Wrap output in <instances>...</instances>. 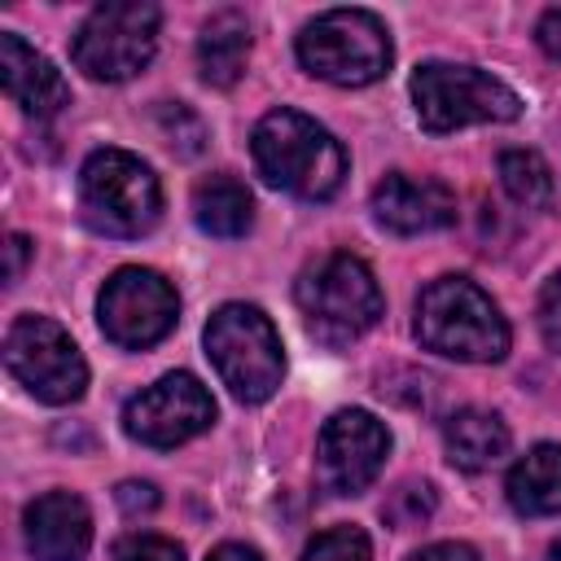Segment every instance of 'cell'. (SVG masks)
<instances>
[{"label": "cell", "instance_id": "obj_1", "mask_svg": "<svg viewBox=\"0 0 561 561\" xmlns=\"http://www.w3.org/2000/svg\"><path fill=\"white\" fill-rule=\"evenodd\" d=\"M254 167L272 188H285L302 202H324L342 188L346 175V153L333 140L329 127L298 110H272L259 118L254 136Z\"/></svg>", "mask_w": 561, "mask_h": 561}, {"label": "cell", "instance_id": "obj_2", "mask_svg": "<svg viewBox=\"0 0 561 561\" xmlns=\"http://www.w3.org/2000/svg\"><path fill=\"white\" fill-rule=\"evenodd\" d=\"M416 342L465 364H495L508 355V320L469 276H438L416 298Z\"/></svg>", "mask_w": 561, "mask_h": 561}, {"label": "cell", "instance_id": "obj_3", "mask_svg": "<svg viewBox=\"0 0 561 561\" xmlns=\"http://www.w3.org/2000/svg\"><path fill=\"white\" fill-rule=\"evenodd\" d=\"M294 298H298L307 329L324 346H346L381 320V289H377L368 263L346 250H333V254L316 259L311 267H302Z\"/></svg>", "mask_w": 561, "mask_h": 561}, {"label": "cell", "instance_id": "obj_4", "mask_svg": "<svg viewBox=\"0 0 561 561\" xmlns=\"http://www.w3.org/2000/svg\"><path fill=\"white\" fill-rule=\"evenodd\" d=\"M79 210L92 232L145 237L162 215L158 175L127 149H96L79 171Z\"/></svg>", "mask_w": 561, "mask_h": 561}, {"label": "cell", "instance_id": "obj_5", "mask_svg": "<svg viewBox=\"0 0 561 561\" xmlns=\"http://www.w3.org/2000/svg\"><path fill=\"white\" fill-rule=\"evenodd\" d=\"M412 105L416 123L434 136L469 127V123H513L522 114V96L478 70V66H456V61H425L412 70Z\"/></svg>", "mask_w": 561, "mask_h": 561}, {"label": "cell", "instance_id": "obj_6", "mask_svg": "<svg viewBox=\"0 0 561 561\" xmlns=\"http://www.w3.org/2000/svg\"><path fill=\"white\" fill-rule=\"evenodd\" d=\"M206 355L241 403H263L285 377L280 333L250 302H224L206 324Z\"/></svg>", "mask_w": 561, "mask_h": 561}, {"label": "cell", "instance_id": "obj_7", "mask_svg": "<svg viewBox=\"0 0 561 561\" xmlns=\"http://www.w3.org/2000/svg\"><path fill=\"white\" fill-rule=\"evenodd\" d=\"M298 61L324 83L364 88L390 70V35L368 9H329L302 26Z\"/></svg>", "mask_w": 561, "mask_h": 561}, {"label": "cell", "instance_id": "obj_8", "mask_svg": "<svg viewBox=\"0 0 561 561\" xmlns=\"http://www.w3.org/2000/svg\"><path fill=\"white\" fill-rule=\"evenodd\" d=\"M158 22H162V13L153 4H145V0H110V4H96L79 22V31L70 39V57L96 83L131 79V75H140L153 61Z\"/></svg>", "mask_w": 561, "mask_h": 561}, {"label": "cell", "instance_id": "obj_9", "mask_svg": "<svg viewBox=\"0 0 561 561\" xmlns=\"http://www.w3.org/2000/svg\"><path fill=\"white\" fill-rule=\"evenodd\" d=\"M4 364L44 403H75L88 386V364L75 337L48 316H18L9 324Z\"/></svg>", "mask_w": 561, "mask_h": 561}, {"label": "cell", "instance_id": "obj_10", "mask_svg": "<svg viewBox=\"0 0 561 561\" xmlns=\"http://www.w3.org/2000/svg\"><path fill=\"white\" fill-rule=\"evenodd\" d=\"M175 316H180V298L171 280L158 276L153 267H118L96 298L101 333L123 351H145L162 342L175 329Z\"/></svg>", "mask_w": 561, "mask_h": 561}, {"label": "cell", "instance_id": "obj_11", "mask_svg": "<svg viewBox=\"0 0 561 561\" xmlns=\"http://www.w3.org/2000/svg\"><path fill=\"white\" fill-rule=\"evenodd\" d=\"M215 399L193 373H167L123 408V430L145 447H180L210 430Z\"/></svg>", "mask_w": 561, "mask_h": 561}, {"label": "cell", "instance_id": "obj_12", "mask_svg": "<svg viewBox=\"0 0 561 561\" xmlns=\"http://www.w3.org/2000/svg\"><path fill=\"white\" fill-rule=\"evenodd\" d=\"M390 451L386 425L364 408H342L324 421L316 443V478L329 495H359L373 486Z\"/></svg>", "mask_w": 561, "mask_h": 561}, {"label": "cell", "instance_id": "obj_13", "mask_svg": "<svg viewBox=\"0 0 561 561\" xmlns=\"http://www.w3.org/2000/svg\"><path fill=\"white\" fill-rule=\"evenodd\" d=\"M373 219L399 237H421L456 224V193L434 175L390 171L373 188Z\"/></svg>", "mask_w": 561, "mask_h": 561}, {"label": "cell", "instance_id": "obj_14", "mask_svg": "<svg viewBox=\"0 0 561 561\" xmlns=\"http://www.w3.org/2000/svg\"><path fill=\"white\" fill-rule=\"evenodd\" d=\"M31 561H83L92 548V513L75 491H44L22 513Z\"/></svg>", "mask_w": 561, "mask_h": 561}, {"label": "cell", "instance_id": "obj_15", "mask_svg": "<svg viewBox=\"0 0 561 561\" xmlns=\"http://www.w3.org/2000/svg\"><path fill=\"white\" fill-rule=\"evenodd\" d=\"M0 83L22 105V114L35 118H53L61 105H70V88L61 70L44 53H35L22 35H0Z\"/></svg>", "mask_w": 561, "mask_h": 561}, {"label": "cell", "instance_id": "obj_16", "mask_svg": "<svg viewBox=\"0 0 561 561\" xmlns=\"http://www.w3.org/2000/svg\"><path fill=\"white\" fill-rule=\"evenodd\" d=\"M447 460L465 473H482L508 456V425L486 408H460L443 421Z\"/></svg>", "mask_w": 561, "mask_h": 561}, {"label": "cell", "instance_id": "obj_17", "mask_svg": "<svg viewBox=\"0 0 561 561\" xmlns=\"http://www.w3.org/2000/svg\"><path fill=\"white\" fill-rule=\"evenodd\" d=\"M250 57V22L237 9H219L206 18L197 35V70L210 88H232L245 75Z\"/></svg>", "mask_w": 561, "mask_h": 561}, {"label": "cell", "instance_id": "obj_18", "mask_svg": "<svg viewBox=\"0 0 561 561\" xmlns=\"http://www.w3.org/2000/svg\"><path fill=\"white\" fill-rule=\"evenodd\" d=\"M508 504L522 517H552L561 513V447L539 443L508 469Z\"/></svg>", "mask_w": 561, "mask_h": 561}, {"label": "cell", "instance_id": "obj_19", "mask_svg": "<svg viewBox=\"0 0 561 561\" xmlns=\"http://www.w3.org/2000/svg\"><path fill=\"white\" fill-rule=\"evenodd\" d=\"M193 219L210 237H228V241L245 237L254 224V197L237 175L215 171V175L197 180V188H193Z\"/></svg>", "mask_w": 561, "mask_h": 561}, {"label": "cell", "instance_id": "obj_20", "mask_svg": "<svg viewBox=\"0 0 561 561\" xmlns=\"http://www.w3.org/2000/svg\"><path fill=\"white\" fill-rule=\"evenodd\" d=\"M500 184L526 210H543L552 202V167L535 149H504L500 153Z\"/></svg>", "mask_w": 561, "mask_h": 561}, {"label": "cell", "instance_id": "obj_21", "mask_svg": "<svg viewBox=\"0 0 561 561\" xmlns=\"http://www.w3.org/2000/svg\"><path fill=\"white\" fill-rule=\"evenodd\" d=\"M158 136L171 145V153H180V158H197L202 149H206V123L188 110V105H180V101H167V105H158Z\"/></svg>", "mask_w": 561, "mask_h": 561}, {"label": "cell", "instance_id": "obj_22", "mask_svg": "<svg viewBox=\"0 0 561 561\" xmlns=\"http://www.w3.org/2000/svg\"><path fill=\"white\" fill-rule=\"evenodd\" d=\"M434 504H438V500H434V486H430V482H399V486L386 495L381 517H386V526H394V530H412V526L430 522Z\"/></svg>", "mask_w": 561, "mask_h": 561}, {"label": "cell", "instance_id": "obj_23", "mask_svg": "<svg viewBox=\"0 0 561 561\" xmlns=\"http://www.w3.org/2000/svg\"><path fill=\"white\" fill-rule=\"evenodd\" d=\"M302 561H373V543L359 526H333L307 543Z\"/></svg>", "mask_w": 561, "mask_h": 561}, {"label": "cell", "instance_id": "obj_24", "mask_svg": "<svg viewBox=\"0 0 561 561\" xmlns=\"http://www.w3.org/2000/svg\"><path fill=\"white\" fill-rule=\"evenodd\" d=\"M114 561H184V548L162 535H127L114 543Z\"/></svg>", "mask_w": 561, "mask_h": 561}, {"label": "cell", "instance_id": "obj_25", "mask_svg": "<svg viewBox=\"0 0 561 561\" xmlns=\"http://www.w3.org/2000/svg\"><path fill=\"white\" fill-rule=\"evenodd\" d=\"M539 333H543V342L561 355V272L543 285V294H539Z\"/></svg>", "mask_w": 561, "mask_h": 561}, {"label": "cell", "instance_id": "obj_26", "mask_svg": "<svg viewBox=\"0 0 561 561\" xmlns=\"http://www.w3.org/2000/svg\"><path fill=\"white\" fill-rule=\"evenodd\" d=\"M114 500H118L123 513H153V508H158V491H153V482H118Z\"/></svg>", "mask_w": 561, "mask_h": 561}, {"label": "cell", "instance_id": "obj_27", "mask_svg": "<svg viewBox=\"0 0 561 561\" xmlns=\"http://www.w3.org/2000/svg\"><path fill=\"white\" fill-rule=\"evenodd\" d=\"M408 561H478V552L469 543H456V539H443V543H430L421 552H412Z\"/></svg>", "mask_w": 561, "mask_h": 561}, {"label": "cell", "instance_id": "obj_28", "mask_svg": "<svg viewBox=\"0 0 561 561\" xmlns=\"http://www.w3.org/2000/svg\"><path fill=\"white\" fill-rule=\"evenodd\" d=\"M535 39H539V48H543L552 61H561V9H548V13L539 18Z\"/></svg>", "mask_w": 561, "mask_h": 561}, {"label": "cell", "instance_id": "obj_29", "mask_svg": "<svg viewBox=\"0 0 561 561\" xmlns=\"http://www.w3.org/2000/svg\"><path fill=\"white\" fill-rule=\"evenodd\" d=\"M4 254H9V267H4V280L13 285V280H22V267H26V254H31V241H26L22 232H9V241H4Z\"/></svg>", "mask_w": 561, "mask_h": 561}, {"label": "cell", "instance_id": "obj_30", "mask_svg": "<svg viewBox=\"0 0 561 561\" xmlns=\"http://www.w3.org/2000/svg\"><path fill=\"white\" fill-rule=\"evenodd\" d=\"M206 561H263L254 548H245V543H219Z\"/></svg>", "mask_w": 561, "mask_h": 561}, {"label": "cell", "instance_id": "obj_31", "mask_svg": "<svg viewBox=\"0 0 561 561\" xmlns=\"http://www.w3.org/2000/svg\"><path fill=\"white\" fill-rule=\"evenodd\" d=\"M548 561H561V539H557V543L548 548Z\"/></svg>", "mask_w": 561, "mask_h": 561}]
</instances>
